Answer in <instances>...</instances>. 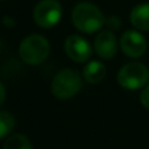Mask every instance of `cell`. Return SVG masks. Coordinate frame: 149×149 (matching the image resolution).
<instances>
[{"label":"cell","instance_id":"6da1fadb","mask_svg":"<svg viewBox=\"0 0 149 149\" xmlns=\"http://www.w3.org/2000/svg\"><path fill=\"white\" fill-rule=\"evenodd\" d=\"M71 21L79 32L87 34L100 31L102 26L106 24L103 12L95 4L88 1H82L74 7L71 12Z\"/></svg>","mask_w":149,"mask_h":149},{"label":"cell","instance_id":"7a4b0ae2","mask_svg":"<svg viewBox=\"0 0 149 149\" xmlns=\"http://www.w3.org/2000/svg\"><path fill=\"white\" fill-rule=\"evenodd\" d=\"M50 53L49 41L44 36L40 34H31L25 37L20 42L19 54L20 58L25 62L26 65L37 66L45 62Z\"/></svg>","mask_w":149,"mask_h":149},{"label":"cell","instance_id":"3957f363","mask_svg":"<svg viewBox=\"0 0 149 149\" xmlns=\"http://www.w3.org/2000/svg\"><path fill=\"white\" fill-rule=\"evenodd\" d=\"M82 77L73 69H63L58 71L52 81V93L57 99L68 100L71 99L81 91Z\"/></svg>","mask_w":149,"mask_h":149},{"label":"cell","instance_id":"277c9868","mask_svg":"<svg viewBox=\"0 0 149 149\" xmlns=\"http://www.w3.org/2000/svg\"><path fill=\"white\" fill-rule=\"evenodd\" d=\"M149 81V70L139 62L127 63L119 70L118 83L125 90H137L144 87Z\"/></svg>","mask_w":149,"mask_h":149},{"label":"cell","instance_id":"5b68a950","mask_svg":"<svg viewBox=\"0 0 149 149\" xmlns=\"http://www.w3.org/2000/svg\"><path fill=\"white\" fill-rule=\"evenodd\" d=\"M62 17V6L58 0H42L33 12L34 23L44 29H50L59 23Z\"/></svg>","mask_w":149,"mask_h":149},{"label":"cell","instance_id":"8992f818","mask_svg":"<svg viewBox=\"0 0 149 149\" xmlns=\"http://www.w3.org/2000/svg\"><path fill=\"white\" fill-rule=\"evenodd\" d=\"M63 48H65V53L68 54L69 58L78 63L86 62L93 56V48H91L90 42L79 34L69 36L65 41Z\"/></svg>","mask_w":149,"mask_h":149},{"label":"cell","instance_id":"52a82bcc","mask_svg":"<svg viewBox=\"0 0 149 149\" xmlns=\"http://www.w3.org/2000/svg\"><path fill=\"white\" fill-rule=\"evenodd\" d=\"M121 50L131 58H139L146 52L148 44L145 37L137 31H127L120 38Z\"/></svg>","mask_w":149,"mask_h":149},{"label":"cell","instance_id":"ba28073f","mask_svg":"<svg viewBox=\"0 0 149 149\" xmlns=\"http://www.w3.org/2000/svg\"><path fill=\"white\" fill-rule=\"evenodd\" d=\"M94 49L102 59H110L118 52V40L111 31H103L98 33L94 42Z\"/></svg>","mask_w":149,"mask_h":149},{"label":"cell","instance_id":"9c48e42d","mask_svg":"<svg viewBox=\"0 0 149 149\" xmlns=\"http://www.w3.org/2000/svg\"><path fill=\"white\" fill-rule=\"evenodd\" d=\"M106 73H107L106 66L100 61H91L83 68L82 77L87 83L96 84L103 81L104 77H106Z\"/></svg>","mask_w":149,"mask_h":149},{"label":"cell","instance_id":"30bf717a","mask_svg":"<svg viewBox=\"0 0 149 149\" xmlns=\"http://www.w3.org/2000/svg\"><path fill=\"white\" fill-rule=\"evenodd\" d=\"M131 23L137 31L149 32V3L139 4L132 9Z\"/></svg>","mask_w":149,"mask_h":149},{"label":"cell","instance_id":"8fae6325","mask_svg":"<svg viewBox=\"0 0 149 149\" xmlns=\"http://www.w3.org/2000/svg\"><path fill=\"white\" fill-rule=\"evenodd\" d=\"M3 149H33L32 143L25 135L21 133H15L8 136V139L4 143Z\"/></svg>","mask_w":149,"mask_h":149},{"label":"cell","instance_id":"7c38bea8","mask_svg":"<svg viewBox=\"0 0 149 149\" xmlns=\"http://www.w3.org/2000/svg\"><path fill=\"white\" fill-rule=\"evenodd\" d=\"M15 128V118L8 111H0V140L8 137Z\"/></svg>","mask_w":149,"mask_h":149},{"label":"cell","instance_id":"4fadbf2b","mask_svg":"<svg viewBox=\"0 0 149 149\" xmlns=\"http://www.w3.org/2000/svg\"><path fill=\"white\" fill-rule=\"evenodd\" d=\"M140 102L146 110H149V84L146 87H144V90L140 94Z\"/></svg>","mask_w":149,"mask_h":149},{"label":"cell","instance_id":"5bb4252c","mask_svg":"<svg viewBox=\"0 0 149 149\" xmlns=\"http://www.w3.org/2000/svg\"><path fill=\"white\" fill-rule=\"evenodd\" d=\"M4 100H6V88H4V84L0 82V107L3 106Z\"/></svg>","mask_w":149,"mask_h":149}]
</instances>
